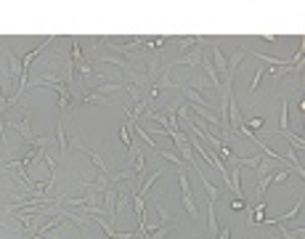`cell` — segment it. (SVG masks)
<instances>
[{
    "instance_id": "484cf974",
    "label": "cell",
    "mask_w": 305,
    "mask_h": 239,
    "mask_svg": "<svg viewBox=\"0 0 305 239\" xmlns=\"http://www.w3.org/2000/svg\"><path fill=\"white\" fill-rule=\"evenodd\" d=\"M231 208H233V210H244V199H233Z\"/></svg>"
},
{
    "instance_id": "4fadbf2b",
    "label": "cell",
    "mask_w": 305,
    "mask_h": 239,
    "mask_svg": "<svg viewBox=\"0 0 305 239\" xmlns=\"http://www.w3.org/2000/svg\"><path fill=\"white\" fill-rule=\"evenodd\" d=\"M56 138H58V152L67 154L69 152V141H67V135H64V117H58V122H56Z\"/></svg>"
},
{
    "instance_id": "cb8c5ba5",
    "label": "cell",
    "mask_w": 305,
    "mask_h": 239,
    "mask_svg": "<svg viewBox=\"0 0 305 239\" xmlns=\"http://www.w3.org/2000/svg\"><path fill=\"white\" fill-rule=\"evenodd\" d=\"M244 128H252V131H257V128H263V117H252V120H247V117H244Z\"/></svg>"
},
{
    "instance_id": "8992f818",
    "label": "cell",
    "mask_w": 305,
    "mask_h": 239,
    "mask_svg": "<svg viewBox=\"0 0 305 239\" xmlns=\"http://www.w3.org/2000/svg\"><path fill=\"white\" fill-rule=\"evenodd\" d=\"M250 56V48H244V45H239L236 51L226 59V67H229V75H236V69H239V64H242L244 59Z\"/></svg>"
},
{
    "instance_id": "30bf717a",
    "label": "cell",
    "mask_w": 305,
    "mask_h": 239,
    "mask_svg": "<svg viewBox=\"0 0 305 239\" xmlns=\"http://www.w3.org/2000/svg\"><path fill=\"white\" fill-rule=\"evenodd\" d=\"M207 51H210V56L215 59V64H212V67H215V72L220 69V72H223V77H226V75H229V67H226V56H223V51H220L215 43H212V48H207Z\"/></svg>"
},
{
    "instance_id": "ac0fdd59",
    "label": "cell",
    "mask_w": 305,
    "mask_h": 239,
    "mask_svg": "<svg viewBox=\"0 0 305 239\" xmlns=\"http://www.w3.org/2000/svg\"><path fill=\"white\" fill-rule=\"evenodd\" d=\"M175 45H178L180 53H189V51H191L197 43H194V37H178V40H175Z\"/></svg>"
},
{
    "instance_id": "44dd1931",
    "label": "cell",
    "mask_w": 305,
    "mask_h": 239,
    "mask_svg": "<svg viewBox=\"0 0 305 239\" xmlns=\"http://www.w3.org/2000/svg\"><path fill=\"white\" fill-rule=\"evenodd\" d=\"M263 75H265V67H260V69L255 72V77H252V82H250V93H252V96L257 93V85H260V77H263Z\"/></svg>"
},
{
    "instance_id": "8fae6325",
    "label": "cell",
    "mask_w": 305,
    "mask_h": 239,
    "mask_svg": "<svg viewBox=\"0 0 305 239\" xmlns=\"http://www.w3.org/2000/svg\"><path fill=\"white\" fill-rule=\"evenodd\" d=\"M271 135H284V138L289 141V146L292 149H305V141L300 138V135H295V133H289V131H271Z\"/></svg>"
},
{
    "instance_id": "d6986e66",
    "label": "cell",
    "mask_w": 305,
    "mask_h": 239,
    "mask_svg": "<svg viewBox=\"0 0 305 239\" xmlns=\"http://www.w3.org/2000/svg\"><path fill=\"white\" fill-rule=\"evenodd\" d=\"M133 131H130V125H127V122H122V128H120V138H122V144L127 146V149H130V144H133V135H130Z\"/></svg>"
},
{
    "instance_id": "ffe728a7",
    "label": "cell",
    "mask_w": 305,
    "mask_h": 239,
    "mask_svg": "<svg viewBox=\"0 0 305 239\" xmlns=\"http://www.w3.org/2000/svg\"><path fill=\"white\" fill-rule=\"evenodd\" d=\"M178 186H180V194H191V184H189V176L183 170L178 173Z\"/></svg>"
},
{
    "instance_id": "7a4b0ae2",
    "label": "cell",
    "mask_w": 305,
    "mask_h": 239,
    "mask_svg": "<svg viewBox=\"0 0 305 239\" xmlns=\"http://www.w3.org/2000/svg\"><path fill=\"white\" fill-rule=\"evenodd\" d=\"M103 212H106V218H109V223L114 226L117 221V197H120V189H117V184H112L106 191H103Z\"/></svg>"
},
{
    "instance_id": "d4e9b609",
    "label": "cell",
    "mask_w": 305,
    "mask_h": 239,
    "mask_svg": "<svg viewBox=\"0 0 305 239\" xmlns=\"http://www.w3.org/2000/svg\"><path fill=\"white\" fill-rule=\"evenodd\" d=\"M289 176H292V170H279L276 176H271V181H274V184H284Z\"/></svg>"
},
{
    "instance_id": "52a82bcc",
    "label": "cell",
    "mask_w": 305,
    "mask_h": 239,
    "mask_svg": "<svg viewBox=\"0 0 305 239\" xmlns=\"http://www.w3.org/2000/svg\"><path fill=\"white\" fill-rule=\"evenodd\" d=\"M199 67L204 69L207 72V77H210V82H212V88H220V77H218V72H215V67H212V59H210V51H204L202 53V64H199Z\"/></svg>"
},
{
    "instance_id": "3957f363",
    "label": "cell",
    "mask_w": 305,
    "mask_h": 239,
    "mask_svg": "<svg viewBox=\"0 0 305 239\" xmlns=\"http://www.w3.org/2000/svg\"><path fill=\"white\" fill-rule=\"evenodd\" d=\"M53 40H56V37L51 35V37H45V40L37 45V48H32L29 53H24V59H22V69H24V75H29V72H32V64H35V59L43 53L45 48H51V45H53Z\"/></svg>"
},
{
    "instance_id": "ba28073f",
    "label": "cell",
    "mask_w": 305,
    "mask_h": 239,
    "mask_svg": "<svg viewBox=\"0 0 305 239\" xmlns=\"http://www.w3.org/2000/svg\"><path fill=\"white\" fill-rule=\"evenodd\" d=\"M180 93H183V96H186V101H189V104H194V106H202V109L210 106V101H207L197 88H186V85H183V88H180Z\"/></svg>"
},
{
    "instance_id": "277c9868",
    "label": "cell",
    "mask_w": 305,
    "mask_h": 239,
    "mask_svg": "<svg viewBox=\"0 0 305 239\" xmlns=\"http://www.w3.org/2000/svg\"><path fill=\"white\" fill-rule=\"evenodd\" d=\"M5 125H14L16 131H19V135H22L24 141H29V144L37 138V135L32 133V117H29V114H24L22 120H8V117H5Z\"/></svg>"
},
{
    "instance_id": "5b68a950",
    "label": "cell",
    "mask_w": 305,
    "mask_h": 239,
    "mask_svg": "<svg viewBox=\"0 0 305 239\" xmlns=\"http://www.w3.org/2000/svg\"><path fill=\"white\" fill-rule=\"evenodd\" d=\"M58 93V109H61V112H67L69 109V104H72V96H75V90L67 85V82H56V85H51Z\"/></svg>"
},
{
    "instance_id": "7c38bea8",
    "label": "cell",
    "mask_w": 305,
    "mask_h": 239,
    "mask_svg": "<svg viewBox=\"0 0 305 239\" xmlns=\"http://www.w3.org/2000/svg\"><path fill=\"white\" fill-rule=\"evenodd\" d=\"M82 104H101V106H114V99H109V96H99V93H85V99H82Z\"/></svg>"
},
{
    "instance_id": "4316f807",
    "label": "cell",
    "mask_w": 305,
    "mask_h": 239,
    "mask_svg": "<svg viewBox=\"0 0 305 239\" xmlns=\"http://www.w3.org/2000/svg\"><path fill=\"white\" fill-rule=\"evenodd\" d=\"M35 239H43V237H35Z\"/></svg>"
},
{
    "instance_id": "7402d4cb",
    "label": "cell",
    "mask_w": 305,
    "mask_h": 239,
    "mask_svg": "<svg viewBox=\"0 0 305 239\" xmlns=\"http://www.w3.org/2000/svg\"><path fill=\"white\" fill-rule=\"evenodd\" d=\"M274 226L279 229V234H281L284 239H300V237L295 234V231H289V229H287V226H284V223H274Z\"/></svg>"
},
{
    "instance_id": "5bb4252c",
    "label": "cell",
    "mask_w": 305,
    "mask_h": 239,
    "mask_svg": "<svg viewBox=\"0 0 305 239\" xmlns=\"http://www.w3.org/2000/svg\"><path fill=\"white\" fill-rule=\"evenodd\" d=\"M276 131H289V101H281V114H279V128Z\"/></svg>"
},
{
    "instance_id": "2e32d148",
    "label": "cell",
    "mask_w": 305,
    "mask_h": 239,
    "mask_svg": "<svg viewBox=\"0 0 305 239\" xmlns=\"http://www.w3.org/2000/svg\"><path fill=\"white\" fill-rule=\"evenodd\" d=\"M157 154H159V157H165V159H170L173 165H178V167H186V162L180 159V154H178V152H170V149H157Z\"/></svg>"
},
{
    "instance_id": "603a6c76",
    "label": "cell",
    "mask_w": 305,
    "mask_h": 239,
    "mask_svg": "<svg viewBox=\"0 0 305 239\" xmlns=\"http://www.w3.org/2000/svg\"><path fill=\"white\" fill-rule=\"evenodd\" d=\"M157 212H159V218H162V223H159V226H165V223H173V221H170L173 215L165 210V205H159V202H157Z\"/></svg>"
},
{
    "instance_id": "9c48e42d",
    "label": "cell",
    "mask_w": 305,
    "mask_h": 239,
    "mask_svg": "<svg viewBox=\"0 0 305 239\" xmlns=\"http://www.w3.org/2000/svg\"><path fill=\"white\" fill-rule=\"evenodd\" d=\"M85 154H88V157H90V162H93V167H96V173H101V176H112V167H109L106 162H103V157H101V154L99 152H96V149H85Z\"/></svg>"
},
{
    "instance_id": "9a60e30c",
    "label": "cell",
    "mask_w": 305,
    "mask_h": 239,
    "mask_svg": "<svg viewBox=\"0 0 305 239\" xmlns=\"http://www.w3.org/2000/svg\"><path fill=\"white\" fill-rule=\"evenodd\" d=\"M93 93H99V96H109V93H122V85H120V82H103V85L93 88Z\"/></svg>"
},
{
    "instance_id": "6da1fadb",
    "label": "cell",
    "mask_w": 305,
    "mask_h": 239,
    "mask_svg": "<svg viewBox=\"0 0 305 239\" xmlns=\"http://www.w3.org/2000/svg\"><path fill=\"white\" fill-rule=\"evenodd\" d=\"M202 53H204V51L194 45V48L189 51V53H180L178 59L165 61V67H167V69H175V67H191V69H197L199 64H202Z\"/></svg>"
},
{
    "instance_id": "e0dca14e",
    "label": "cell",
    "mask_w": 305,
    "mask_h": 239,
    "mask_svg": "<svg viewBox=\"0 0 305 239\" xmlns=\"http://www.w3.org/2000/svg\"><path fill=\"white\" fill-rule=\"evenodd\" d=\"M180 199H183V208L191 215V221H194V218H199V210H197V205H194V194H183Z\"/></svg>"
}]
</instances>
